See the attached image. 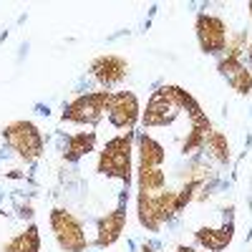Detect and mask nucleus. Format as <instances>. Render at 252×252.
Instances as JSON below:
<instances>
[{
  "instance_id": "1",
  "label": "nucleus",
  "mask_w": 252,
  "mask_h": 252,
  "mask_svg": "<svg viewBox=\"0 0 252 252\" xmlns=\"http://www.w3.org/2000/svg\"><path fill=\"white\" fill-rule=\"evenodd\" d=\"M131 144H134V131L119 134L103 144V149L98 152V164L96 172L106 179H119L124 187L129 189L131 184Z\"/></svg>"
},
{
  "instance_id": "2",
  "label": "nucleus",
  "mask_w": 252,
  "mask_h": 252,
  "mask_svg": "<svg viewBox=\"0 0 252 252\" xmlns=\"http://www.w3.org/2000/svg\"><path fill=\"white\" fill-rule=\"evenodd\" d=\"M3 141H5L8 149L26 164H35L43 157V149H46V141H43L40 129L33 121H26V119H18V121L8 124L3 129Z\"/></svg>"
},
{
  "instance_id": "3",
  "label": "nucleus",
  "mask_w": 252,
  "mask_h": 252,
  "mask_svg": "<svg viewBox=\"0 0 252 252\" xmlns=\"http://www.w3.org/2000/svg\"><path fill=\"white\" fill-rule=\"evenodd\" d=\"M111 96H114V91H106V89L78 94L71 103L63 106L61 121L63 124H78V126H96V124H101L103 116H106Z\"/></svg>"
},
{
  "instance_id": "4",
  "label": "nucleus",
  "mask_w": 252,
  "mask_h": 252,
  "mask_svg": "<svg viewBox=\"0 0 252 252\" xmlns=\"http://www.w3.org/2000/svg\"><path fill=\"white\" fill-rule=\"evenodd\" d=\"M51 232L63 252H89L91 250V240L86 237L83 222L63 207L51 209Z\"/></svg>"
},
{
  "instance_id": "5",
  "label": "nucleus",
  "mask_w": 252,
  "mask_h": 252,
  "mask_svg": "<svg viewBox=\"0 0 252 252\" xmlns=\"http://www.w3.org/2000/svg\"><path fill=\"white\" fill-rule=\"evenodd\" d=\"M182 116V106H179V98H177V86H159L149 103H146V111L141 114V124L144 129H166L172 126L177 119Z\"/></svg>"
},
{
  "instance_id": "6",
  "label": "nucleus",
  "mask_w": 252,
  "mask_h": 252,
  "mask_svg": "<svg viewBox=\"0 0 252 252\" xmlns=\"http://www.w3.org/2000/svg\"><path fill=\"white\" fill-rule=\"evenodd\" d=\"M194 31H197V40H199L202 53L217 56V58L224 56L227 38H229V28L224 23V18H220L215 13H199L197 23H194Z\"/></svg>"
},
{
  "instance_id": "7",
  "label": "nucleus",
  "mask_w": 252,
  "mask_h": 252,
  "mask_svg": "<svg viewBox=\"0 0 252 252\" xmlns=\"http://www.w3.org/2000/svg\"><path fill=\"white\" fill-rule=\"evenodd\" d=\"M89 76L96 81V86L98 89H116L119 83L129 76V63H126V58L121 56H114V53H103L98 58L91 61V66H89Z\"/></svg>"
},
{
  "instance_id": "8",
  "label": "nucleus",
  "mask_w": 252,
  "mask_h": 252,
  "mask_svg": "<svg viewBox=\"0 0 252 252\" xmlns=\"http://www.w3.org/2000/svg\"><path fill=\"white\" fill-rule=\"evenodd\" d=\"M109 124L121 129V134L126 131H134V126L141 116V109H139V98L134 91H114L111 96V103H109Z\"/></svg>"
},
{
  "instance_id": "9",
  "label": "nucleus",
  "mask_w": 252,
  "mask_h": 252,
  "mask_svg": "<svg viewBox=\"0 0 252 252\" xmlns=\"http://www.w3.org/2000/svg\"><path fill=\"white\" fill-rule=\"evenodd\" d=\"M124 229H126V204H116L111 212L101 215L96 220V240H94V247H98V250L111 247L114 242H119V237L124 235Z\"/></svg>"
},
{
  "instance_id": "10",
  "label": "nucleus",
  "mask_w": 252,
  "mask_h": 252,
  "mask_svg": "<svg viewBox=\"0 0 252 252\" xmlns=\"http://www.w3.org/2000/svg\"><path fill=\"white\" fill-rule=\"evenodd\" d=\"M58 149L68 164H78L96 149V131H76V134H58Z\"/></svg>"
},
{
  "instance_id": "11",
  "label": "nucleus",
  "mask_w": 252,
  "mask_h": 252,
  "mask_svg": "<svg viewBox=\"0 0 252 252\" xmlns=\"http://www.w3.org/2000/svg\"><path fill=\"white\" fill-rule=\"evenodd\" d=\"M232 235H235V224H232V220H229L217 229L215 227H199L194 232V240L207 252H222L229 242H232Z\"/></svg>"
},
{
  "instance_id": "12",
  "label": "nucleus",
  "mask_w": 252,
  "mask_h": 252,
  "mask_svg": "<svg viewBox=\"0 0 252 252\" xmlns=\"http://www.w3.org/2000/svg\"><path fill=\"white\" fill-rule=\"evenodd\" d=\"M136 144H139V166H164V161H166V149L154 139V136H149V134H139V139H136Z\"/></svg>"
},
{
  "instance_id": "13",
  "label": "nucleus",
  "mask_w": 252,
  "mask_h": 252,
  "mask_svg": "<svg viewBox=\"0 0 252 252\" xmlns=\"http://www.w3.org/2000/svg\"><path fill=\"white\" fill-rule=\"evenodd\" d=\"M136 187H139V192H146V194H157L161 189H166L164 166H139L136 169Z\"/></svg>"
},
{
  "instance_id": "14",
  "label": "nucleus",
  "mask_w": 252,
  "mask_h": 252,
  "mask_svg": "<svg viewBox=\"0 0 252 252\" xmlns=\"http://www.w3.org/2000/svg\"><path fill=\"white\" fill-rule=\"evenodd\" d=\"M229 152H232V149H229L227 134H222L217 129H212V131L207 134V139H204V154H207V159H212V161L227 166L229 159H232V154H229Z\"/></svg>"
},
{
  "instance_id": "15",
  "label": "nucleus",
  "mask_w": 252,
  "mask_h": 252,
  "mask_svg": "<svg viewBox=\"0 0 252 252\" xmlns=\"http://www.w3.org/2000/svg\"><path fill=\"white\" fill-rule=\"evenodd\" d=\"M0 252H40V232L35 224H28L23 232L10 237Z\"/></svg>"
},
{
  "instance_id": "16",
  "label": "nucleus",
  "mask_w": 252,
  "mask_h": 252,
  "mask_svg": "<svg viewBox=\"0 0 252 252\" xmlns=\"http://www.w3.org/2000/svg\"><path fill=\"white\" fill-rule=\"evenodd\" d=\"M250 46V35L247 31H235L229 33L227 38V48H224V56H232V58H242L245 61V51Z\"/></svg>"
},
{
  "instance_id": "17",
  "label": "nucleus",
  "mask_w": 252,
  "mask_h": 252,
  "mask_svg": "<svg viewBox=\"0 0 252 252\" xmlns=\"http://www.w3.org/2000/svg\"><path fill=\"white\" fill-rule=\"evenodd\" d=\"M227 81H229V86H232V91H237L240 96H247V94L252 91V68L245 66V68H240L232 78H227Z\"/></svg>"
},
{
  "instance_id": "18",
  "label": "nucleus",
  "mask_w": 252,
  "mask_h": 252,
  "mask_svg": "<svg viewBox=\"0 0 252 252\" xmlns=\"http://www.w3.org/2000/svg\"><path fill=\"white\" fill-rule=\"evenodd\" d=\"M240 68H245V61L242 58H232V56H222L217 61V71L224 76V78H232Z\"/></svg>"
},
{
  "instance_id": "19",
  "label": "nucleus",
  "mask_w": 252,
  "mask_h": 252,
  "mask_svg": "<svg viewBox=\"0 0 252 252\" xmlns=\"http://www.w3.org/2000/svg\"><path fill=\"white\" fill-rule=\"evenodd\" d=\"M141 252H159V242H144Z\"/></svg>"
},
{
  "instance_id": "20",
  "label": "nucleus",
  "mask_w": 252,
  "mask_h": 252,
  "mask_svg": "<svg viewBox=\"0 0 252 252\" xmlns=\"http://www.w3.org/2000/svg\"><path fill=\"white\" fill-rule=\"evenodd\" d=\"M245 66L252 68V38H250V46H247V51H245Z\"/></svg>"
},
{
  "instance_id": "21",
  "label": "nucleus",
  "mask_w": 252,
  "mask_h": 252,
  "mask_svg": "<svg viewBox=\"0 0 252 252\" xmlns=\"http://www.w3.org/2000/svg\"><path fill=\"white\" fill-rule=\"evenodd\" d=\"M174 252H199V250H194V247H187V245H179Z\"/></svg>"
},
{
  "instance_id": "22",
  "label": "nucleus",
  "mask_w": 252,
  "mask_h": 252,
  "mask_svg": "<svg viewBox=\"0 0 252 252\" xmlns=\"http://www.w3.org/2000/svg\"><path fill=\"white\" fill-rule=\"evenodd\" d=\"M247 15L252 18V0H250V3H247Z\"/></svg>"
}]
</instances>
